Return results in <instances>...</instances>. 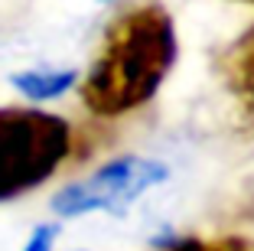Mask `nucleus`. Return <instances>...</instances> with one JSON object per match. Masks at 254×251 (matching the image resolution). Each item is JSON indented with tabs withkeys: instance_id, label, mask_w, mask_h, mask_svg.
<instances>
[{
	"instance_id": "1",
	"label": "nucleus",
	"mask_w": 254,
	"mask_h": 251,
	"mask_svg": "<svg viewBox=\"0 0 254 251\" xmlns=\"http://www.w3.org/2000/svg\"><path fill=\"white\" fill-rule=\"evenodd\" d=\"M176 62V26L160 3H134L108 26L82 79V101L98 118L137 111L157 95Z\"/></svg>"
},
{
	"instance_id": "2",
	"label": "nucleus",
	"mask_w": 254,
	"mask_h": 251,
	"mask_svg": "<svg viewBox=\"0 0 254 251\" xmlns=\"http://www.w3.org/2000/svg\"><path fill=\"white\" fill-rule=\"evenodd\" d=\"M75 127L39 108H0V202L39 189L68 163Z\"/></svg>"
},
{
	"instance_id": "3",
	"label": "nucleus",
	"mask_w": 254,
	"mask_h": 251,
	"mask_svg": "<svg viewBox=\"0 0 254 251\" xmlns=\"http://www.w3.org/2000/svg\"><path fill=\"white\" fill-rule=\"evenodd\" d=\"M170 179V167L150 157H114L101 163L95 173L82 179H72L53 196V212L59 219H78L91 212H124L130 209L143 192Z\"/></svg>"
},
{
	"instance_id": "4",
	"label": "nucleus",
	"mask_w": 254,
	"mask_h": 251,
	"mask_svg": "<svg viewBox=\"0 0 254 251\" xmlns=\"http://www.w3.org/2000/svg\"><path fill=\"white\" fill-rule=\"evenodd\" d=\"M222 75H225V85L235 91V98L254 118V26L225 52Z\"/></svg>"
},
{
	"instance_id": "5",
	"label": "nucleus",
	"mask_w": 254,
	"mask_h": 251,
	"mask_svg": "<svg viewBox=\"0 0 254 251\" xmlns=\"http://www.w3.org/2000/svg\"><path fill=\"white\" fill-rule=\"evenodd\" d=\"M10 85L30 101H49L78 85V72L75 69H30V72H16Z\"/></svg>"
},
{
	"instance_id": "6",
	"label": "nucleus",
	"mask_w": 254,
	"mask_h": 251,
	"mask_svg": "<svg viewBox=\"0 0 254 251\" xmlns=\"http://www.w3.org/2000/svg\"><path fill=\"white\" fill-rule=\"evenodd\" d=\"M153 251H254V238L248 235H186V238H166Z\"/></svg>"
},
{
	"instance_id": "7",
	"label": "nucleus",
	"mask_w": 254,
	"mask_h": 251,
	"mask_svg": "<svg viewBox=\"0 0 254 251\" xmlns=\"http://www.w3.org/2000/svg\"><path fill=\"white\" fill-rule=\"evenodd\" d=\"M59 232H62L59 225H36V229H33V235L26 238V245H23V251H53Z\"/></svg>"
},
{
	"instance_id": "8",
	"label": "nucleus",
	"mask_w": 254,
	"mask_h": 251,
	"mask_svg": "<svg viewBox=\"0 0 254 251\" xmlns=\"http://www.w3.org/2000/svg\"><path fill=\"white\" fill-rule=\"evenodd\" d=\"M245 3H254V0H245Z\"/></svg>"
}]
</instances>
